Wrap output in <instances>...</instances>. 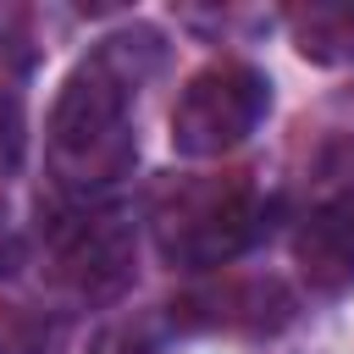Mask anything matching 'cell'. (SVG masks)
<instances>
[{
  "label": "cell",
  "instance_id": "obj_1",
  "mask_svg": "<svg viewBox=\"0 0 354 354\" xmlns=\"http://www.w3.org/2000/svg\"><path fill=\"white\" fill-rule=\"evenodd\" d=\"M144 39L149 33L105 39L55 94L44 149H50V177L72 205H100V194H111L138 160L127 105L144 77V66H133V50H144Z\"/></svg>",
  "mask_w": 354,
  "mask_h": 354
},
{
  "label": "cell",
  "instance_id": "obj_2",
  "mask_svg": "<svg viewBox=\"0 0 354 354\" xmlns=\"http://www.w3.org/2000/svg\"><path fill=\"white\" fill-rule=\"evenodd\" d=\"M266 232V205L243 177H199L160 199L155 243L183 271H210L238 260Z\"/></svg>",
  "mask_w": 354,
  "mask_h": 354
},
{
  "label": "cell",
  "instance_id": "obj_3",
  "mask_svg": "<svg viewBox=\"0 0 354 354\" xmlns=\"http://www.w3.org/2000/svg\"><path fill=\"white\" fill-rule=\"evenodd\" d=\"M266 111H271V83L243 61H216L183 83L171 105V144L177 155H194V160L227 155L260 127Z\"/></svg>",
  "mask_w": 354,
  "mask_h": 354
},
{
  "label": "cell",
  "instance_id": "obj_4",
  "mask_svg": "<svg viewBox=\"0 0 354 354\" xmlns=\"http://www.w3.org/2000/svg\"><path fill=\"white\" fill-rule=\"evenodd\" d=\"M44 249H50L55 282L72 288L77 299H111L133 277V232H127V216L111 205H72L50 216Z\"/></svg>",
  "mask_w": 354,
  "mask_h": 354
},
{
  "label": "cell",
  "instance_id": "obj_5",
  "mask_svg": "<svg viewBox=\"0 0 354 354\" xmlns=\"http://www.w3.org/2000/svg\"><path fill=\"white\" fill-rule=\"evenodd\" d=\"M293 260L304 282L321 293L354 288V166L332 171V188L321 194V205L304 210L293 232Z\"/></svg>",
  "mask_w": 354,
  "mask_h": 354
},
{
  "label": "cell",
  "instance_id": "obj_6",
  "mask_svg": "<svg viewBox=\"0 0 354 354\" xmlns=\"http://www.w3.org/2000/svg\"><path fill=\"white\" fill-rule=\"evenodd\" d=\"M183 310H210V326H277L288 315V293L277 282H227L216 293H194Z\"/></svg>",
  "mask_w": 354,
  "mask_h": 354
},
{
  "label": "cell",
  "instance_id": "obj_7",
  "mask_svg": "<svg viewBox=\"0 0 354 354\" xmlns=\"http://www.w3.org/2000/svg\"><path fill=\"white\" fill-rule=\"evenodd\" d=\"M293 39L310 61H354V6L293 11Z\"/></svg>",
  "mask_w": 354,
  "mask_h": 354
},
{
  "label": "cell",
  "instance_id": "obj_8",
  "mask_svg": "<svg viewBox=\"0 0 354 354\" xmlns=\"http://www.w3.org/2000/svg\"><path fill=\"white\" fill-rule=\"evenodd\" d=\"M22 144H28L22 100H17V88H6V83H0V183L22 166Z\"/></svg>",
  "mask_w": 354,
  "mask_h": 354
},
{
  "label": "cell",
  "instance_id": "obj_9",
  "mask_svg": "<svg viewBox=\"0 0 354 354\" xmlns=\"http://www.w3.org/2000/svg\"><path fill=\"white\" fill-rule=\"evenodd\" d=\"M17 266H22V243H17V232H11V221L0 210V277H11Z\"/></svg>",
  "mask_w": 354,
  "mask_h": 354
}]
</instances>
